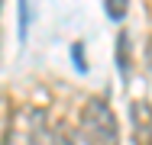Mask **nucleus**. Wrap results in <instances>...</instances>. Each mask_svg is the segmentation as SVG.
<instances>
[{
	"instance_id": "nucleus-4",
	"label": "nucleus",
	"mask_w": 152,
	"mask_h": 145,
	"mask_svg": "<svg viewBox=\"0 0 152 145\" xmlns=\"http://www.w3.org/2000/svg\"><path fill=\"white\" fill-rule=\"evenodd\" d=\"M104 10H107V16H110V20H117V23H120L123 16H126V10H129V0H104Z\"/></svg>"
},
{
	"instance_id": "nucleus-7",
	"label": "nucleus",
	"mask_w": 152,
	"mask_h": 145,
	"mask_svg": "<svg viewBox=\"0 0 152 145\" xmlns=\"http://www.w3.org/2000/svg\"><path fill=\"white\" fill-rule=\"evenodd\" d=\"M0 3H3V0H0Z\"/></svg>"
},
{
	"instance_id": "nucleus-6",
	"label": "nucleus",
	"mask_w": 152,
	"mask_h": 145,
	"mask_svg": "<svg viewBox=\"0 0 152 145\" xmlns=\"http://www.w3.org/2000/svg\"><path fill=\"white\" fill-rule=\"evenodd\" d=\"M81 49H84V45H81V42H75V45H71V58H75V68H78V71H88V58H84Z\"/></svg>"
},
{
	"instance_id": "nucleus-2",
	"label": "nucleus",
	"mask_w": 152,
	"mask_h": 145,
	"mask_svg": "<svg viewBox=\"0 0 152 145\" xmlns=\"http://www.w3.org/2000/svg\"><path fill=\"white\" fill-rule=\"evenodd\" d=\"M129 119H133V145H152V103L149 100H133Z\"/></svg>"
},
{
	"instance_id": "nucleus-1",
	"label": "nucleus",
	"mask_w": 152,
	"mask_h": 145,
	"mask_svg": "<svg viewBox=\"0 0 152 145\" xmlns=\"http://www.w3.org/2000/svg\"><path fill=\"white\" fill-rule=\"evenodd\" d=\"M81 139L88 145H120L117 113L104 97H88L81 107Z\"/></svg>"
},
{
	"instance_id": "nucleus-5",
	"label": "nucleus",
	"mask_w": 152,
	"mask_h": 145,
	"mask_svg": "<svg viewBox=\"0 0 152 145\" xmlns=\"http://www.w3.org/2000/svg\"><path fill=\"white\" fill-rule=\"evenodd\" d=\"M29 29V0H20V39H26Z\"/></svg>"
},
{
	"instance_id": "nucleus-3",
	"label": "nucleus",
	"mask_w": 152,
	"mask_h": 145,
	"mask_svg": "<svg viewBox=\"0 0 152 145\" xmlns=\"http://www.w3.org/2000/svg\"><path fill=\"white\" fill-rule=\"evenodd\" d=\"M117 61H120L123 74H129V36H126V32L117 36Z\"/></svg>"
}]
</instances>
